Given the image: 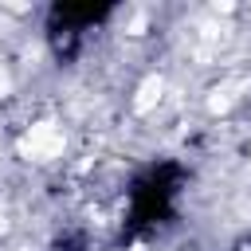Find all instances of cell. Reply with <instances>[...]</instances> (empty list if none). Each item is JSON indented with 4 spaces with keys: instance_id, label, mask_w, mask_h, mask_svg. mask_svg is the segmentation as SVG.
Wrapping results in <instances>:
<instances>
[{
    "instance_id": "6da1fadb",
    "label": "cell",
    "mask_w": 251,
    "mask_h": 251,
    "mask_svg": "<svg viewBox=\"0 0 251 251\" xmlns=\"http://www.w3.org/2000/svg\"><path fill=\"white\" fill-rule=\"evenodd\" d=\"M20 153H24V157H35V161L59 157V153H63V129H59L55 122H35V126L24 133Z\"/></svg>"
},
{
    "instance_id": "7a4b0ae2",
    "label": "cell",
    "mask_w": 251,
    "mask_h": 251,
    "mask_svg": "<svg viewBox=\"0 0 251 251\" xmlns=\"http://www.w3.org/2000/svg\"><path fill=\"white\" fill-rule=\"evenodd\" d=\"M161 90H165V78H161V75H145V78H141V86H137L133 110H137V114H149V110L161 102Z\"/></svg>"
},
{
    "instance_id": "3957f363",
    "label": "cell",
    "mask_w": 251,
    "mask_h": 251,
    "mask_svg": "<svg viewBox=\"0 0 251 251\" xmlns=\"http://www.w3.org/2000/svg\"><path fill=\"white\" fill-rule=\"evenodd\" d=\"M231 106V90H212V98H208V110L212 114H224Z\"/></svg>"
},
{
    "instance_id": "277c9868",
    "label": "cell",
    "mask_w": 251,
    "mask_h": 251,
    "mask_svg": "<svg viewBox=\"0 0 251 251\" xmlns=\"http://www.w3.org/2000/svg\"><path fill=\"white\" fill-rule=\"evenodd\" d=\"M141 31H145V16H133L129 20V35H141Z\"/></svg>"
},
{
    "instance_id": "5b68a950",
    "label": "cell",
    "mask_w": 251,
    "mask_h": 251,
    "mask_svg": "<svg viewBox=\"0 0 251 251\" xmlns=\"http://www.w3.org/2000/svg\"><path fill=\"white\" fill-rule=\"evenodd\" d=\"M8 86H12V82H8V71H4V63H0V98L8 94Z\"/></svg>"
},
{
    "instance_id": "8992f818",
    "label": "cell",
    "mask_w": 251,
    "mask_h": 251,
    "mask_svg": "<svg viewBox=\"0 0 251 251\" xmlns=\"http://www.w3.org/2000/svg\"><path fill=\"white\" fill-rule=\"evenodd\" d=\"M4 227H8V224H4V220H0V235H4Z\"/></svg>"
}]
</instances>
